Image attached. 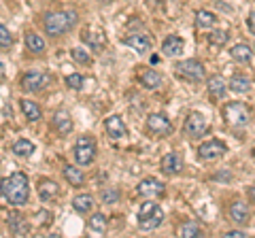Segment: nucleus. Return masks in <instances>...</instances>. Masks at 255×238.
<instances>
[{
	"label": "nucleus",
	"mask_w": 255,
	"mask_h": 238,
	"mask_svg": "<svg viewBox=\"0 0 255 238\" xmlns=\"http://www.w3.org/2000/svg\"><path fill=\"white\" fill-rule=\"evenodd\" d=\"M105 128H107V134L113 140H119V138H124L126 134H128V128H126V123H124V119L119 117V115H111L107 117V121H105Z\"/></svg>",
	"instance_id": "nucleus-13"
},
{
	"label": "nucleus",
	"mask_w": 255,
	"mask_h": 238,
	"mask_svg": "<svg viewBox=\"0 0 255 238\" xmlns=\"http://www.w3.org/2000/svg\"><path fill=\"white\" fill-rule=\"evenodd\" d=\"M66 85L70 87V90H81L83 87V75H79V73L68 75L66 77Z\"/></svg>",
	"instance_id": "nucleus-36"
},
{
	"label": "nucleus",
	"mask_w": 255,
	"mask_h": 238,
	"mask_svg": "<svg viewBox=\"0 0 255 238\" xmlns=\"http://www.w3.org/2000/svg\"><path fill=\"white\" fill-rule=\"evenodd\" d=\"M124 43L128 47H132L136 53H149L151 49H153V41H151V36L147 34H130V36H126L124 38Z\"/></svg>",
	"instance_id": "nucleus-12"
},
{
	"label": "nucleus",
	"mask_w": 255,
	"mask_h": 238,
	"mask_svg": "<svg viewBox=\"0 0 255 238\" xmlns=\"http://www.w3.org/2000/svg\"><path fill=\"white\" fill-rule=\"evenodd\" d=\"M136 192L142 196V198H157V196H162L164 194V183L159 179L155 177H145L138 183L136 187Z\"/></svg>",
	"instance_id": "nucleus-11"
},
{
	"label": "nucleus",
	"mask_w": 255,
	"mask_h": 238,
	"mask_svg": "<svg viewBox=\"0 0 255 238\" xmlns=\"http://www.w3.org/2000/svg\"><path fill=\"white\" fill-rule=\"evenodd\" d=\"M209 92L215 98H223L228 92V81H223L221 77H211L209 79Z\"/></svg>",
	"instance_id": "nucleus-24"
},
{
	"label": "nucleus",
	"mask_w": 255,
	"mask_h": 238,
	"mask_svg": "<svg viewBox=\"0 0 255 238\" xmlns=\"http://www.w3.org/2000/svg\"><path fill=\"white\" fill-rule=\"evenodd\" d=\"M177 75L187 79L191 83H198L204 79V66L198 60H181L177 64Z\"/></svg>",
	"instance_id": "nucleus-6"
},
{
	"label": "nucleus",
	"mask_w": 255,
	"mask_h": 238,
	"mask_svg": "<svg viewBox=\"0 0 255 238\" xmlns=\"http://www.w3.org/2000/svg\"><path fill=\"white\" fill-rule=\"evenodd\" d=\"M183 51V38L177 34H170L164 38L162 43V53L168 55V58H177V55Z\"/></svg>",
	"instance_id": "nucleus-18"
},
{
	"label": "nucleus",
	"mask_w": 255,
	"mask_h": 238,
	"mask_svg": "<svg viewBox=\"0 0 255 238\" xmlns=\"http://www.w3.org/2000/svg\"><path fill=\"white\" fill-rule=\"evenodd\" d=\"M21 111H23V115L28 117V121H38V119L43 117L41 107L32 100H21Z\"/></svg>",
	"instance_id": "nucleus-23"
},
{
	"label": "nucleus",
	"mask_w": 255,
	"mask_h": 238,
	"mask_svg": "<svg viewBox=\"0 0 255 238\" xmlns=\"http://www.w3.org/2000/svg\"><path fill=\"white\" fill-rule=\"evenodd\" d=\"M26 47L32 51V53H43L45 51V41L43 36H38L34 32H28L26 34Z\"/></svg>",
	"instance_id": "nucleus-30"
},
{
	"label": "nucleus",
	"mask_w": 255,
	"mask_h": 238,
	"mask_svg": "<svg viewBox=\"0 0 255 238\" xmlns=\"http://www.w3.org/2000/svg\"><path fill=\"white\" fill-rule=\"evenodd\" d=\"M9 228H11V232L13 234H26L28 232V224H26V219H23L21 215H17V213H11L9 215Z\"/></svg>",
	"instance_id": "nucleus-28"
},
{
	"label": "nucleus",
	"mask_w": 255,
	"mask_h": 238,
	"mask_svg": "<svg viewBox=\"0 0 255 238\" xmlns=\"http://www.w3.org/2000/svg\"><path fill=\"white\" fill-rule=\"evenodd\" d=\"M38 196H41L45 202L55 200V198L60 196L58 183H55V181H51V179H41V181H38Z\"/></svg>",
	"instance_id": "nucleus-15"
},
{
	"label": "nucleus",
	"mask_w": 255,
	"mask_h": 238,
	"mask_svg": "<svg viewBox=\"0 0 255 238\" xmlns=\"http://www.w3.org/2000/svg\"><path fill=\"white\" fill-rule=\"evenodd\" d=\"M247 28H249L251 34H255V11L249 13V17H247Z\"/></svg>",
	"instance_id": "nucleus-38"
},
{
	"label": "nucleus",
	"mask_w": 255,
	"mask_h": 238,
	"mask_svg": "<svg viewBox=\"0 0 255 238\" xmlns=\"http://www.w3.org/2000/svg\"><path fill=\"white\" fill-rule=\"evenodd\" d=\"M249 198H251V202L255 204V185H253V187H249Z\"/></svg>",
	"instance_id": "nucleus-41"
},
{
	"label": "nucleus",
	"mask_w": 255,
	"mask_h": 238,
	"mask_svg": "<svg viewBox=\"0 0 255 238\" xmlns=\"http://www.w3.org/2000/svg\"><path fill=\"white\" fill-rule=\"evenodd\" d=\"M70 55H73V60H77L79 64H83V66H90L92 64V55L87 53V51H83V49H77V47H75V49L70 51Z\"/></svg>",
	"instance_id": "nucleus-34"
},
{
	"label": "nucleus",
	"mask_w": 255,
	"mask_h": 238,
	"mask_svg": "<svg viewBox=\"0 0 255 238\" xmlns=\"http://www.w3.org/2000/svg\"><path fill=\"white\" fill-rule=\"evenodd\" d=\"M83 41H85L87 45H92V49L102 51V47H105V34H102L100 30H92V28H87L85 32H83Z\"/></svg>",
	"instance_id": "nucleus-21"
},
{
	"label": "nucleus",
	"mask_w": 255,
	"mask_h": 238,
	"mask_svg": "<svg viewBox=\"0 0 255 238\" xmlns=\"http://www.w3.org/2000/svg\"><path fill=\"white\" fill-rule=\"evenodd\" d=\"M228 38H230V34L226 32V30H213V32L209 34V43L213 47H223L228 43Z\"/></svg>",
	"instance_id": "nucleus-33"
},
{
	"label": "nucleus",
	"mask_w": 255,
	"mask_h": 238,
	"mask_svg": "<svg viewBox=\"0 0 255 238\" xmlns=\"http://www.w3.org/2000/svg\"><path fill=\"white\" fill-rule=\"evenodd\" d=\"M223 119L230 125H245L251 119V109L245 102H228L223 107Z\"/></svg>",
	"instance_id": "nucleus-5"
},
{
	"label": "nucleus",
	"mask_w": 255,
	"mask_h": 238,
	"mask_svg": "<svg viewBox=\"0 0 255 238\" xmlns=\"http://www.w3.org/2000/svg\"><path fill=\"white\" fill-rule=\"evenodd\" d=\"M181 168H183V157L177 151H170L162 157V170L166 174H177L181 172Z\"/></svg>",
	"instance_id": "nucleus-17"
},
{
	"label": "nucleus",
	"mask_w": 255,
	"mask_h": 238,
	"mask_svg": "<svg viewBox=\"0 0 255 238\" xmlns=\"http://www.w3.org/2000/svg\"><path fill=\"white\" fill-rule=\"evenodd\" d=\"M47 83H49V77L43 75V73H26L21 77V87L26 92H32V94H36V92H43Z\"/></svg>",
	"instance_id": "nucleus-10"
},
{
	"label": "nucleus",
	"mask_w": 255,
	"mask_h": 238,
	"mask_svg": "<svg viewBox=\"0 0 255 238\" xmlns=\"http://www.w3.org/2000/svg\"><path fill=\"white\" fill-rule=\"evenodd\" d=\"M107 217L102 215V213H94L92 219H90V230L94 234H105L107 232Z\"/></svg>",
	"instance_id": "nucleus-31"
},
{
	"label": "nucleus",
	"mask_w": 255,
	"mask_h": 238,
	"mask_svg": "<svg viewBox=\"0 0 255 238\" xmlns=\"http://www.w3.org/2000/svg\"><path fill=\"white\" fill-rule=\"evenodd\" d=\"M77 19H79L77 11H53L45 15L43 26L49 36H60V34H66L77 23Z\"/></svg>",
	"instance_id": "nucleus-2"
},
{
	"label": "nucleus",
	"mask_w": 255,
	"mask_h": 238,
	"mask_svg": "<svg viewBox=\"0 0 255 238\" xmlns=\"http://www.w3.org/2000/svg\"><path fill=\"white\" fill-rule=\"evenodd\" d=\"M200 234H202V230L196 221H185V224L179 228V236H183V238H194V236H200Z\"/></svg>",
	"instance_id": "nucleus-32"
},
{
	"label": "nucleus",
	"mask_w": 255,
	"mask_h": 238,
	"mask_svg": "<svg viewBox=\"0 0 255 238\" xmlns=\"http://www.w3.org/2000/svg\"><path fill=\"white\" fill-rule=\"evenodd\" d=\"M226 151H228V149H226V145H223V142H221L219 138L206 140V142H202V145L198 147V155H200L202 160H206V162L217 160V157H221Z\"/></svg>",
	"instance_id": "nucleus-8"
},
{
	"label": "nucleus",
	"mask_w": 255,
	"mask_h": 238,
	"mask_svg": "<svg viewBox=\"0 0 255 238\" xmlns=\"http://www.w3.org/2000/svg\"><path fill=\"white\" fill-rule=\"evenodd\" d=\"M215 23H217V15L211 13V11H196V26L198 28H213Z\"/></svg>",
	"instance_id": "nucleus-25"
},
{
	"label": "nucleus",
	"mask_w": 255,
	"mask_h": 238,
	"mask_svg": "<svg viewBox=\"0 0 255 238\" xmlns=\"http://www.w3.org/2000/svg\"><path fill=\"white\" fill-rule=\"evenodd\" d=\"M164 224V211L157 202H145L138 209V228L145 230V232H151Z\"/></svg>",
	"instance_id": "nucleus-3"
},
{
	"label": "nucleus",
	"mask_w": 255,
	"mask_h": 238,
	"mask_svg": "<svg viewBox=\"0 0 255 238\" xmlns=\"http://www.w3.org/2000/svg\"><path fill=\"white\" fill-rule=\"evenodd\" d=\"M187 136L198 138L206 132V117L202 113H189V117L185 119V125H183Z\"/></svg>",
	"instance_id": "nucleus-9"
},
{
	"label": "nucleus",
	"mask_w": 255,
	"mask_h": 238,
	"mask_svg": "<svg viewBox=\"0 0 255 238\" xmlns=\"http://www.w3.org/2000/svg\"><path fill=\"white\" fill-rule=\"evenodd\" d=\"M228 238H243L245 236V232H241V230H230V232L226 234Z\"/></svg>",
	"instance_id": "nucleus-40"
},
{
	"label": "nucleus",
	"mask_w": 255,
	"mask_h": 238,
	"mask_svg": "<svg viewBox=\"0 0 255 238\" xmlns=\"http://www.w3.org/2000/svg\"><path fill=\"white\" fill-rule=\"evenodd\" d=\"M0 192L2 196L15 206H21L28 202L30 196V187H28V177L23 172H13L9 179H4L0 183Z\"/></svg>",
	"instance_id": "nucleus-1"
},
{
	"label": "nucleus",
	"mask_w": 255,
	"mask_h": 238,
	"mask_svg": "<svg viewBox=\"0 0 255 238\" xmlns=\"http://www.w3.org/2000/svg\"><path fill=\"white\" fill-rule=\"evenodd\" d=\"M64 177H66V181L70 185H77V187H81L83 185V172L77 168V166H64Z\"/></svg>",
	"instance_id": "nucleus-26"
},
{
	"label": "nucleus",
	"mask_w": 255,
	"mask_h": 238,
	"mask_svg": "<svg viewBox=\"0 0 255 238\" xmlns=\"http://www.w3.org/2000/svg\"><path fill=\"white\" fill-rule=\"evenodd\" d=\"M228 87L232 92H236V94H247V92L251 90V81L245 75H234V77H230Z\"/></svg>",
	"instance_id": "nucleus-22"
},
{
	"label": "nucleus",
	"mask_w": 255,
	"mask_h": 238,
	"mask_svg": "<svg viewBox=\"0 0 255 238\" xmlns=\"http://www.w3.org/2000/svg\"><path fill=\"white\" fill-rule=\"evenodd\" d=\"M230 55H232V60L241 62V64H249L251 58H253V49L249 45H245V43H238V45H234L232 49H230Z\"/></svg>",
	"instance_id": "nucleus-20"
},
{
	"label": "nucleus",
	"mask_w": 255,
	"mask_h": 238,
	"mask_svg": "<svg viewBox=\"0 0 255 238\" xmlns=\"http://www.w3.org/2000/svg\"><path fill=\"white\" fill-rule=\"evenodd\" d=\"M147 130L151 134H155V136H168L172 132V123H170V119L162 113H151L147 117Z\"/></svg>",
	"instance_id": "nucleus-7"
},
{
	"label": "nucleus",
	"mask_w": 255,
	"mask_h": 238,
	"mask_svg": "<svg viewBox=\"0 0 255 238\" xmlns=\"http://www.w3.org/2000/svg\"><path fill=\"white\" fill-rule=\"evenodd\" d=\"M11 151L17 155V157H30L32 153H34V142L21 138V140H17V142H15V145L11 147Z\"/></svg>",
	"instance_id": "nucleus-27"
},
{
	"label": "nucleus",
	"mask_w": 255,
	"mask_h": 238,
	"mask_svg": "<svg viewBox=\"0 0 255 238\" xmlns=\"http://www.w3.org/2000/svg\"><path fill=\"white\" fill-rule=\"evenodd\" d=\"M49 213L47 211H41V213H36V219H38V224H49Z\"/></svg>",
	"instance_id": "nucleus-39"
},
{
	"label": "nucleus",
	"mask_w": 255,
	"mask_h": 238,
	"mask_svg": "<svg viewBox=\"0 0 255 238\" xmlns=\"http://www.w3.org/2000/svg\"><path fill=\"white\" fill-rule=\"evenodd\" d=\"M11 43H13V36L9 32V28L0 23V47H11Z\"/></svg>",
	"instance_id": "nucleus-37"
},
{
	"label": "nucleus",
	"mask_w": 255,
	"mask_h": 238,
	"mask_svg": "<svg viewBox=\"0 0 255 238\" xmlns=\"http://www.w3.org/2000/svg\"><path fill=\"white\" fill-rule=\"evenodd\" d=\"M100 200L105 202V204H115V202H119V192H117L115 187H111V189H102Z\"/></svg>",
	"instance_id": "nucleus-35"
},
{
	"label": "nucleus",
	"mask_w": 255,
	"mask_h": 238,
	"mask_svg": "<svg viewBox=\"0 0 255 238\" xmlns=\"http://www.w3.org/2000/svg\"><path fill=\"white\" fill-rule=\"evenodd\" d=\"M73 206H75V211L77 213H90L92 211V206H94V198L90 194H81V196H77L75 200H73Z\"/></svg>",
	"instance_id": "nucleus-29"
},
{
	"label": "nucleus",
	"mask_w": 255,
	"mask_h": 238,
	"mask_svg": "<svg viewBox=\"0 0 255 238\" xmlns=\"http://www.w3.org/2000/svg\"><path fill=\"white\" fill-rule=\"evenodd\" d=\"M230 219H232L236 226H247V224H249L251 213H249V206H247V202L236 200L232 206H230Z\"/></svg>",
	"instance_id": "nucleus-14"
},
{
	"label": "nucleus",
	"mask_w": 255,
	"mask_h": 238,
	"mask_svg": "<svg viewBox=\"0 0 255 238\" xmlns=\"http://www.w3.org/2000/svg\"><path fill=\"white\" fill-rule=\"evenodd\" d=\"M53 128L58 130L60 134H70L73 132V119H70L68 111H55L53 115Z\"/></svg>",
	"instance_id": "nucleus-19"
},
{
	"label": "nucleus",
	"mask_w": 255,
	"mask_h": 238,
	"mask_svg": "<svg viewBox=\"0 0 255 238\" xmlns=\"http://www.w3.org/2000/svg\"><path fill=\"white\" fill-rule=\"evenodd\" d=\"M73 155H75V162L79 166H90L94 162V157H96V138L90 136V134L79 136L77 142H75Z\"/></svg>",
	"instance_id": "nucleus-4"
},
{
	"label": "nucleus",
	"mask_w": 255,
	"mask_h": 238,
	"mask_svg": "<svg viewBox=\"0 0 255 238\" xmlns=\"http://www.w3.org/2000/svg\"><path fill=\"white\" fill-rule=\"evenodd\" d=\"M138 81H140V85L145 87V90H157V87H162L164 77L159 73H155L153 68H147V70H142V73H140Z\"/></svg>",
	"instance_id": "nucleus-16"
}]
</instances>
